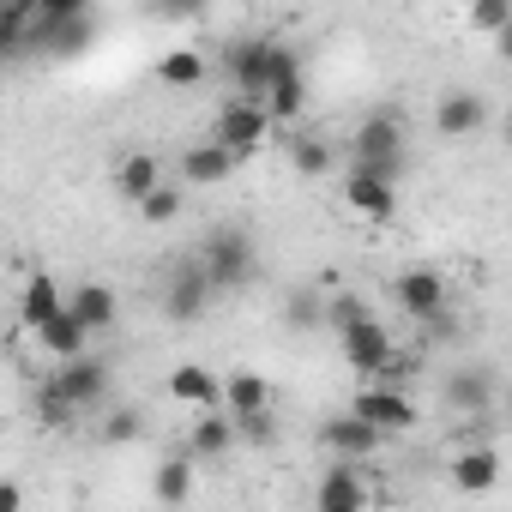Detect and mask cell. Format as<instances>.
<instances>
[{
    "label": "cell",
    "mask_w": 512,
    "mask_h": 512,
    "mask_svg": "<svg viewBox=\"0 0 512 512\" xmlns=\"http://www.w3.org/2000/svg\"><path fill=\"white\" fill-rule=\"evenodd\" d=\"M109 392V362H97L91 350L79 356V362H61L43 386H37V410H43V422L49 428H73L79 422V410L85 404H97Z\"/></svg>",
    "instance_id": "1"
},
{
    "label": "cell",
    "mask_w": 512,
    "mask_h": 512,
    "mask_svg": "<svg viewBox=\"0 0 512 512\" xmlns=\"http://www.w3.org/2000/svg\"><path fill=\"white\" fill-rule=\"evenodd\" d=\"M193 266L205 272L211 296H217V290H223V296H229V290H247V284H253V272H260V260H253V241H247L241 229H217Z\"/></svg>",
    "instance_id": "2"
},
{
    "label": "cell",
    "mask_w": 512,
    "mask_h": 512,
    "mask_svg": "<svg viewBox=\"0 0 512 512\" xmlns=\"http://www.w3.org/2000/svg\"><path fill=\"white\" fill-rule=\"evenodd\" d=\"M350 151H356V169H374V175L398 181V169H404V121H398L392 109H374V115L356 127Z\"/></svg>",
    "instance_id": "3"
},
{
    "label": "cell",
    "mask_w": 512,
    "mask_h": 512,
    "mask_svg": "<svg viewBox=\"0 0 512 512\" xmlns=\"http://www.w3.org/2000/svg\"><path fill=\"white\" fill-rule=\"evenodd\" d=\"M266 139H272V115H266L260 103H241V97H235V103H223V109H217V121H211V145H217V151H229L235 163H241V157H253Z\"/></svg>",
    "instance_id": "4"
},
{
    "label": "cell",
    "mask_w": 512,
    "mask_h": 512,
    "mask_svg": "<svg viewBox=\"0 0 512 512\" xmlns=\"http://www.w3.org/2000/svg\"><path fill=\"white\" fill-rule=\"evenodd\" d=\"M338 205H344V217L380 229V223H392V211H398V181H386V175H374V169H350Z\"/></svg>",
    "instance_id": "5"
},
{
    "label": "cell",
    "mask_w": 512,
    "mask_h": 512,
    "mask_svg": "<svg viewBox=\"0 0 512 512\" xmlns=\"http://www.w3.org/2000/svg\"><path fill=\"white\" fill-rule=\"evenodd\" d=\"M350 416L368 422L380 440H398V434L416 428V404H410L404 392H392V386H362V392L350 398Z\"/></svg>",
    "instance_id": "6"
},
{
    "label": "cell",
    "mask_w": 512,
    "mask_h": 512,
    "mask_svg": "<svg viewBox=\"0 0 512 512\" xmlns=\"http://www.w3.org/2000/svg\"><path fill=\"white\" fill-rule=\"evenodd\" d=\"M290 55H296V49H284V43H241V49L229 55V73H235L241 103H266V85L278 79V67H284Z\"/></svg>",
    "instance_id": "7"
},
{
    "label": "cell",
    "mask_w": 512,
    "mask_h": 512,
    "mask_svg": "<svg viewBox=\"0 0 512 512\" xmlns=\"http://www.w3.org/2000/svg\"><path fill=\"white\" fill-rule=\"evenodd\" d=\"M392 296H398V308H404L416 326H428V320H440V314L452 308V284H446L440 272H428V266H410V272H398Z\"/></svg>",
    "instance_id": "8"
},
{
    "label": "cell",
    "mask_w": 512,
    "mask_h": 512,
    "mask_svg": "<svg viewBox=\"0 0 512 512\" xmlns=\"http://www.w3.org/2000/svg\"><path fill=\"white\" fill-rule=\"evenodd\" d=\"M338 350H344V362L374 386L386 368H392V356H398V344H392V332L380 326V320H362V326H350V332H338Z\"/></svg>",
    "instance_id": "9"
},
{
    "label": "cell",
    "mask_w": 512,
    "mask_h": 512,
    "mask_svg": "<svg viewBox=\"0 0 512 512\" xmlns=\"http://www.w3.org/2000/svg\"><path fill=\"white\" fill-rule=\"evenodd\" d=\"M314 512H374V488H368L362 464H332V470L320 476Z\"/></svg>",
    "instance_id": "10"
},
{
    "label": "cell",
    "mask_w": 512,
    "mask_h": 512,
    "mask_svg": "<svg viewBox=\"0 0 512 512\" xmlns=\"http://www.w3.org/2000/svg\"><path fill=\"white\" fill-rule=\"evenodd\" d=\"M320 446H326V452H338V464H368L386 440H380L368 422H356V416L344 410V416H332V422L320 428Z\"/></svg>",
    "instance_id": "11"
},
{
    "label": "cell",
    "mask_w": 512,
    "mask_h": 512,
    "mask_svg": "<svg viewBox=\"0 0 512 512\" xmlns=\"http://www.w3.org/2000/svg\"><path fill=\"white\" fill-rule=\"evenodd\" d=\"M488 127V103L476 97V91H446L440 103H434V133L440 139H470V133H482Z\"/></svg>",
    "instance_id": "12"
},
{
    "label": "cell",
    "mask_w": 512,
    "mask_h": 512,
    "mask_svg": "<svg viewBox=\"0 0 512 512\" xmlns=\"http://www.w3.org/2000/svg\"><path fill=\"white\" fill-rule=\"evenodd\" d=\"M217 410L223 416H260V410H272V380L253 374V368H235L223 380V392H217Z\"/></svg>",
    "instance_id": "13"
},
{
    "label": "cell",
    "mask_w": 512,
    "mask_h": 512,
    "mask_svg": "<svg viewBox=\"0 0 512 512\" xmlns=\"http://www.w3.org/2000/svg\"><path fill=\"white\" fill-rule=\"evenodd\" d=\"M260 109L272 115V127H278V121H302V109H308V79H302V61H296V55L278 67V79L266 85V103H260Z\"/></svg>",
    "instance_id": "14"
},
{
    "label": "cell",
    "mask_w": 512,
    "mask_h": 512,
    "mask_svg": "<svg viewBox=\"0 0 512 512\" xmlns=\"http://www.w3.org/2000/svg\"><path fill=\"white\" fill-rule=\"evenodd\" d=\"M61 308H67V290H61L49 272H31L25 290H19V326H25V332H43Z\"/></svg>",
    "instance_id": "15"
},
{
    "label": "cell",
    "mask_w": 512,
    "mask_h": 512,
    "mask_svg": "<svg viewBox=\"0 0 512 512\" xmlns=\"http://www.w3.org/2000/svg\"><path fill=\"white\" fill-rule=\"evenodd\" d=\"M211 308V284H205V272L199 266H181L175 278H169V296H163V314L175 320V326H187V320H199Z\"/></svg>",
    "instance_id": "16"
},
{
    "label": "cell",
    "mask_w": 512,
    "mask_h": 512,
    "mask_svg": "<svg viewBox=\"0 0 512 512\" xmlns=\"http://www.w3.org/2000/svg\"><path fill=\"white\" fill-rule=\"evenodd\" d=\"M500 482V452L494 446H458L452 452V488L458 494H488Z\"/></svg>",
    "instance_id": "17"
},
{
    "label": "cell",
    "mask_w": 512,
    "mask_h": 512,
    "mask_svg": "<svg viewBox=\"0 0 512 512\" xmlns=\"http://www.w3.org/2000/svg\"><path fill=\"white\" fill-rule=\"evenodd\" d=\"M67 314L97 338V332H109V326H115V314H121V308H115V290H109V284H79V290H67Z\"/></svg>",
    "instance_id": "18"
},
{
    "label": "cell",
    "mask_w": 512,
    "mask_h": 512,
    "mask_svg": "<svg viewBox=\"0 0 512 512\" xmlns=\"http://www.w3.org/2000/svg\"><path fill=\"white\" fill-rule=\"evenodd\" d=\"M169 398L175 404H193V410H217V392H223V380L211 374V368H199V362H181V368H169Z\"/></svg>",
    "instance_id": "19"
},
{
    "label": "cell",
    "mask_w": 512,
    "mask_h": 512,
    "mask_svg": "<svg viewBox=\"0 0 512 512\" xmlns=\"http://www.w3.org/2000/svg\"><path fill=\"white\" fill-rule=\"evenodd\" d=\"M37 43H43L37 0H7V7H0V55H13V49H37Z\"/></svg>",
    "instance_id": "20"
},
{
    "label": "cell",
    "mask_w": 512,
    "mask_h": 512,
    "mask_svg": "<svg viewBox=\"0 0 512 512\" xmlns=\"http://www.w3.org/2000/svg\"><path fill=\"white\" fill-rule=\"evenodd\" d=\"M229 175H235V157L217 151L211 139L181 151V187H217V181H229Z\"/></svg>",
    "instance_id": "21"
},
{
    "label": "cell",
    "mask_w": 512,
    "mask_h": 512,
    "mask_svg": "<svg viewBox=\"0 0 512 512\" xmlns=\"http://www.w3.org/2000/svg\"><path fill=\"white\" fill-rule=\"evenodd\" d=\"M187 452H193V458H223V452H235V422H229L223 410H199L193 428H187Z\"/></svg>",
    "instance_id": "22"
},
{
    "label": "cell",
    "mask_w": 512,
    "mask_h": 512,
    "mask_svg": "<svg viewBox=\"0 0 512 512\" xmlns=\"http://www.w3.org/2000/svg\"><path fill=\"white\" fill-rule=\"evenodd\" d=\"M169 175H163V163L151 157V151H133V157H121V169H115V187H121V199L127 205H139L145 193H157Z\"/></svg>",
    "instance_id": "23"
},
{
    "label": "cell",
    "mask_w": 512,
    "mask_h": 512,
    "mask_svg": "<svg viewBox=\"0 0 512 512\" xmlns=\"http://www.w3.org/2000/svg\"><path fill=\"white\" fill-rule=\"evenodd\" d=\"M37 338H43V350H49L55 362H79V356L91 350V332H85V326H79V320H73L67 308H61V314H55V320H49V326H43Z\"/></svg>",
    "instance_id": "24"
},
{
    "label": "cell",
    "mask_w": 512,
    "mask_h": 512,
    "mask_svg": "<svg viewBox=\"0 0 512 512\" xmlns=\"http://www.w3.org/2000/svg\"><path fill=\"white\" fill-rule=\"evenodd\" d=\"M151 494H157L163 506H187V500H193V464H187V458H163L157 476H151Z\"/></svg>",
    "instance_id": "25"
},
{
    "label": "cell",
    "mask_w": 512,
    "mask_h": 512,
    "mask_svg": "<svg viewBox=\"0 0 512 512\" xmlns=\"http://www.w3.org/2000/svg\"><path fill=\"white\" fill-rule=\"evenodd\" d=\"M157 79L175 85V91H193V85H205V55L199 49H169L157 61Z\"/></svg>",
    "instance_id": "26"
},
{
    "label": "cell",
    "mask_w": 512,
    "mask_h": 512,
    "mask_svg": "<svg viewBox=\"0 0 512 512\" xmlns=\"http://www.w3.org/2000/svg\"><path fill=\"white\" fill-rule=\"evenodd\" d=\"M290 163H296V175L320 181V175L332 169V145H326V139H314V133H296V139H290Z\"/></svg>",
    "instance_id": "27"
},
{
    "label": "cell",
    "mask_w": 512,
    "mask_h": 512,
    "mask_svg": "<svg viewBox=\"0 0 512 512\" xmlns=\"http://www.w3.org/2000/svg\"><path fill=\"white\" fill-rule=\"evenodd\" d=\"M446 404L452 410H470V416L488 410V374H452L446 380Z\"/></svg>",
    "instance_id": "28"
},
{
    "label": "cell",
    "mask_w": 512,
    "mask_h": 512,
    "mask_svg": "<svg viewBox=\"0 0 512 512\" xmlns=\"http://www.w3.org/2000/svg\"><path fill=\"white\" fill-rule=\"evenodd\" d=\"M181 199H187V193H181L175 181H163L157 193H145V199H139V217L163 229V223H175V217H181Z\"/></svg>",
    "instance_id": "29"
},
{
    "label": "cell",
    "mask_w": 512,
    "mask_h": 512,
    "mask_svg": "<svg viewBox=\"0 0 512 512\" xmlns=\"http://www.w3.org/2000/svg\"><path fill=\"white\" fill-rule=\"evenodd\" d=\"M362 320H374V314H368V302H362L356 290H344V296L326 302V326H332V332H350V326H362Z\"/></svg>",
    "instance_id": "30"
},
{
    "label": "cell",
    "mask_w": 512,
    "mask_h": 512,
    "mask_svg": "<svg viewBox=\"0 0 512 512\" xmlns=\"http://www.w3.org/2000/svg\"><path fill=\"white\" fill-rule=\"evenodd\" d=\"M235 422V440H247V446H272L278 440V416L272 410H260V416H229Z\"/></svg>",
    "instance_id": "31"
},
{
    "label": "cell",
    "mask_w": 512,
    "mask_h": 512,
    "mask_svg": "<svg viewBox=\"0 0 512 512\" xmlns=\"http://www.w3.org/2000/svg\"><path fill=\"white\" fill-rule=\"evenodd\" d=\"M320 320H326V302L314 290H296L290 296V326H320Z\"/></svg>",
    "instance_id": "32"
},
{
    "label": "cell",
    "mask_w": 512,
    "mask_h": 512,
    "mask_svg": "<svg viewBox=\"0 0 512 512\" xmlns=\"http://www.w3.org/2000/svg\"><path fill=\"white\" fill-rule=\"evenodd\" d=\"M470 25H476V31H506V25H512V7H500V0H482V7H470Z\"/></svg>",
    "instance_id": "33"
},
{
    "label": "cell",
    "mask_w": 512,
    "mask_h": 512,
    "mask_svg": "<svg viewBox=\"0 0 512 512\" xmlns=\"http://www.w3.org/2000/svg\"><path fill=\"white\" fill-rule=\"evenodd\" d=\"M139 428H145V422H139V410H121V416H109L103 440H109V446H121V440H139Z\"/></svg>",
    "instance_id": "34"
},
{
    "label": "cell",
    "mask_w": 512,
    "mask_h": 512,
    "mask_svg": "<svg viewBox=\"0 0 512 512\" xmlns=\"http://www.w3.org/2000/svg\"><path fill=\"white\" fill-rule=\"evenodd\" d=\"M0 512H25V488L13 476H0Z\"/></svg>",
    "instance_id": "35"
}]
</instances>
